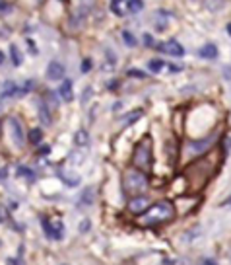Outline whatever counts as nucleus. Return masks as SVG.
<instances>
[{
	"label": "nucleus",
	"instance_id": "nucleus-1",
	"mask_svg": "<svg viewBox=\"0 0 231 265\" xmlns=\"http://www.w3.org/2000/svg\"><path fill=\"white\" fill-rule=\"evenodd\" d=\"M175 215V209L169 201H160L156 205H152L150 209L144 211L142 215V222L144 224H160V222H165V221H171Z\"/></svg>",
	"mask_w": 231,
	"mask_h": 265
},
{
	"label": "nucleus",
	"instance_id": "nucleus-29",
	"mask_svg": "<svg viewBox=\"0 0 231 265\" xmlns=\"http://www.w3.org/2000/svg\"><path fill=\"white\" fill-rule=\"evenodd\" d=\"M90 96H92V88H88V90H84V98H82V101L86 103V101L90 99Z\"/></svg>",
	"mask_w": 231,
	"mask_h": 265
},
{
	"label": "nucleus",
	"instance_id": "nucleus-34",
	"mask_svg": "<svg viewBox=\"0 0 231 265\" xmlns=\"http://www.w3.org/2000/svg\"><path fill=\"white\" fill-rule=\"evenodd\" d=\"M2 63H4V53L0 51V65H2Z\"/></svg>",
	"mask_w": 231,
	"mask_h": 265
},
{
	"label": "nucleus",
	"instance_id": "nucleus-24",
	"mask_svg": "<svg viewBox=\"0 0 231 265\" xmlns=\"http://www.w3.org/2000/svg\"><path fill=\"white\" fill-rule=\"evenodd\" d=\"M90 228H92V222H90L88 219H84V221L80 222V232L84 234V232H88V230H90Z\"/></svg>",
	"mask_w": 231,
	"mask_h": 265
},
{
	"label": "nucleus",
	"instance_id": "nucleus-15",
	"mask_svg": "<svg viewBox=\"0 0 231 265\" xmlns=\"http://www.w3.org/2000/svg\"><path fill=\"white\" fill-rule=\"evenodd\" d=\"M61 177H63V181H65L66 185H72V187H76V185L80 183V177H78L76 174H70V176H68V174H63V172H61Z\"/></svg>",
	"mask_w": 231,
	"mask_h": 265
},
{
	"label": "nucleus",
	"instance_id": "nucleus-28",
	"mask_svg": "<svg viewBox=\"0 0 231 265\" xmlns=\"http://www.w3.org/2000/svg\"><path fill=\"white\" fill-rule=\"evenodd\" d=\"M6 265H24V264H22V260H18V258H8V260H6Z\"/></svg>",
	"mask_w": 231,
	"mask_h": 265
},
{
	"label": "nucleus",
	"instance_id": "nucleus-35",
	"mask_svg": "<svg viewBox=\"0 0 231 265\" xmlns=\"http://www.w3.org/2000/svg\"><path fill=\"white\" fill-rule=\"evenodd\" d=\"M228 33L231 35V24H228Z\"/></svg>",
	"mask_w": 231,
	"mask_h": 265
},
{
	"label": "nucleus",
	"instance_id": "nucleus-7",
	"mask_svg": "<svg viewBox=\"0 0 231 265\" xmlns=\"http://www.w3.org/2000/svg\"><path fill=\"white\" fill-rule=\"evenodd\" d=\"M148 205H150L148 197L138 195V197H132L131 201H129V211L134 213V215H140V213H144V211L148 209Z\"/></svg>",
	"mask_w": 231,
	"mask_h": 265
},
{
	"label": "nucleus",
	"instance_id": "nucleus-33",
	"mask_svg": "<svg viewBox=\"0 0 231 265\" xmlns=\"http://www.w3.org/2000/svg\"><path fill=\"white\" fill-rule=\"evenodd\" d=\"M204 264H206V265H216V262H214V260H206Z\"/></svg>",
	"mask_w": 231,
	"mask_h": 265
},
{
	"label": "nucleus",
	"instance_id": "nucleus-20",
	"mask_svg": "<svg viewBox=\"0 0 231 265\" xmlns=\"http://www.w3.org/2000/svg\"><path fill=\"white\" fill-rule=\"evenodd\" d=\"M41 140H43V131H41V129H32V131H30V142L39 144Z\"/></svg>",
	"mask_w": 231,
	"mask_h": 265
},
{
	"label": "nucleus",
	"instance_id": "nucleus-14",
	"mask_svg": "<svg viewBox=\"0 0 231 265\" xmlns=\"http://www.w3.org/2000/svg\"><path fill=\"white\" fill-rule=\"evenodd\" d=\"M210 144H212V140H210V138H206V140H198V142H193V144H191V150H193V152H202V150H206V148H208V146H210Z\"/></svg>",
	"mask_w": 231,
	"mask_h": 265
},
{
	"label": "nucleus",
	"instance_id": "nucleus-25",
	"mask_svg": "<svg viewBox=\"0 0 231 265\" xmlns=\"http://www.w3.org/2000/svg\"><path fill=\"white\" fill-rule=\"evenodd\" d=\"M92 70V59H84L82 61V72H90Z\"/></svg>",
	"mask_w": 231,
	"mask_h": 265
},
{
	"label": "nucleus",
	"instance_id": "nucleus-10",
	"mask_svg": "<svg viewBox=\"0 0 231 265\" xmlns=\"http://www.w3.org/2000/svg\"><path fill=\"white\" fill-rule=\"evenodd\" d=\"M59 94H61V98L65 99V101H72L74 90H72V82H70V80H63V84H61V88H59Z\"/></svg>",
	"mask_w": 231,
	"mask_h": 265
},
{
	"label": "nucleus",
	"instance_id": "nucleus-18",
	"mask_svg": "<svg viewBox=\"0 0 231 265\" xmlns=\"http://www.w3.org/2000/svg\"><path fill=\"white\" fill-rule=\"evenodd\" d=\"M10 55H12V63L16 66L22 65V55H20V49L16 45H10Z\"/></svg>",
	"mask_w": 231,
	"mask_h": 265
},
{
	"label": "nucleus",
	"instance_id": "nucleus-2",
	"mask_svg": "<svg viewBox=\"0 0 231 265\" xmlns=\"http://www.w3.org/2000/svg\"><path fill=\"white\" fill-rule=\"evenodd\" d=\"M123 187H125V191H127L129 195L138 197L140 193L146 191V187H148V177H146V174L140 172V170H129V172L125 174V177H123Z\"/></svg>",
	"mask_w": 231,
	"mask_h": 265
},
{
	"label": "nucleus",
	"instance_id": "nucleus-21",
	"mask_svg": "<svg viewBox=\"0 0 231 265\" xmlns=\"http://www.w3.org/2000/svg\"><path fill=\"white\" fill-rule=\"evenodd\" d=\"M111 10H113L117 16H125V10H123V0H111Z\"/></svg>",
	"mask_w": 231,
	"mask_h": 265
},
{
	"label": "nucleus",
	"instance_id": "nucleus-23",
	"mask_svg": "<svg viewBox=\"0 0 231 265\" xmlns=\"http://www.w3.org/2000/svg\"><path fill=\"white\" fill-rule=\"evenodd\" d=\"M18 176H20V177H28V179H33V177H35L32 170L26 168V166H20V168H18Z\"/></svg>",
	"mask_w": 231,
	"mask_h": 265
},
{
	"label": "nucleus",
	"instance_id": "nucleus-19",
	"mask_svg": "<svg viewBox=\"0 0 231 265\" xmlns=\"http://www.w3.org/2000/svg\"><path fill=\"white\" fill-rule=\"evenodd\" d=\"M129 10L132 14H138L144 10V0H129Z\"/></svg>",
	"mask_w": 231,
	"mask_h": 265
},
{
	"label": "nucleus",
	"instance_id": "nucleus-16",
	"mask_svg": "<svg viewBox=\"0 0 231 265\" xmlns=\"http://www.w3.org/2000/svg\"><path fill=\"white\" fill-rule=\"evenodd\" d=\"M80 201H82L86 207H92V205H94V189H92V187H88V189L82 193Z\"/></svg>",
	"mask_w": 231,
	"mask_h": 265
},
{
	"label": "nucleus",
	"instance_id": "nucleus-32",
	"mask_svg": "<svg viewBox=\"0 0 231 265\" xmlns=\"http://www.w3.org/2000/svg\"><path fill=\"white\" fill-rule=\"evenodd\" d=\"M6 172H8L6 168H2V170H0V179H4V177H6Z\"/></svg>",
	"mask_w": 231,
	"mask_h": 265
},
{
	"label": "nucleus",
	"instance_id": "nucleus-11",
	"mask_svg": "<svg viewBox=\"0 0 231 265\" xmlns=\"http://www.w3.org/2000/svg\"><path fill=\"white\" fill-rule=\"evenodd\" d=\"M198 55H200L202 59H216V57H218V47H216L214 43H206V45L198 51Z\"/></svg>",
	"mask_w": 231,
	"mask_h": 265
},
{
	"label": "nucleus",
	"instance_id": "nucleus-13",
	"mask_svg": "<svg viewBox=\"0 0 231 265\" xmlns=\"http://www.w3.org/2000/svg\"><path fill=\"white\" fill-rule=\"evenodd\" d=\"M18 92V86L10 80V82H6L4 84V88H2V94H0V98H10V96H14Z\"/></svg>",
	"mask_w": 231,
	"mask_h": 265
},
{
	"label": "nucleus",
	"instance_id": "nucleus-12",
	"mask_svg": "<svg viewBox=\"0 0 231 265\" xmlns=\"http://www.w3.org/2000/svg\"><path fill=\"white\" fill-rule=\"evenodd\" d=\"M74 142H76L78 146H86V144L90 142V134H88V131H84V129L76 131V134H74Z\"/></svg>",
	"mask_w": 231,
	"mask_h": 265
},
{
	"label": "nucleus",
	"instance_id": "nucleus-27",
	"mask_svg": "<svg viewBox=\"0 0 231 265\" xmlns=\"http://www.w3.org/2000/svg\"><path fill=\"white\" fill-rule=\"evenodd\" d=\"M144 45L152 47V45H154V37H152V35H148V33H144Z\"/></svg>",
	"mask_w": 231,
	"mask_h": 265
},
{
	"label": "nucleus",
	"instance_id": "nucleus-6",
	"mask_svg": "<svg viewBox=\"0 0 231 265\" xmlns=\"http://www.w3.org/2000/svg\"><path fill=\"white\" fill-rule=\"evenodd\" d=\"M160 51L165 53V55H171V57H183L185 55V47L179 41H175V39H169V41L162 43L160 45Z\"/></svg>",
	"mask_w": 231,
	"mask_h": 265
},
{
	"label": "nucleus",
	"instance_id": "nucleus-8",
	"mask_svg": "<svg viewBox=\"0 0 231 265\" xmlns=\"http://www.w3.org/2000/svg\"><path fill=\"white\" fill-rule=\"evenodd\" d=\"M47 78L49 80H63L65 78V66L57 61H51L47 66Z\"/></svg>",
	"mask_w": 231,
	"mask_h": 265
},
{
	"label": "nucleus",
	"instance_id": "nucleus-26",
	"mask_svg": "<svg viewBox=\"0 0 231 265\" xmlns=\"http://www.w3.org/2000/svg\"><path fill=\"white\" fill-rule=\"evenodd\" d=\"M129 76H136V78H144L146 74H144V72H140L138 68H131V70H129Z\"/></svg>",
	"mask_w": 231,
	"mask_h": 265
},
{
	"label": "nucleus",
	"instance_id": "nucleus-5",
	"mask_svg": "<svg viewBox=\"0 0 231 265\" xmlns=\"http://www.w3.org/2000/svg\"><path fill=\"white\" fill-rule=\"evenodd\" d=\"M8 125H10V132H12V140H14V144H16L18 148H22V146H24V127H22L20 119L10 117Z\"/></svg>",
	"mask_w": 231,
	"mask_h": 265
},
{
	"label": "nucleus",
	"instance_id": "nucleus-30",
	"mask_svg": "<svg viewBox=\"0 0 231 265\" xmlns=\"http://www.w3.org/2000/svg\"><path fill=\"white\" fill-rule=\"evenodd\" d=\"M6 10H10V4H6V2L0 0V12H6Z\"/></svg>",
	"mask_w": 231,
	"mask_h": 265
},
{
	"label": "nucleus",
	"instance_id": "nucleus-9",
	"mask_svg": "<svg viewBox=\"0 0 231 265\" xmlns=\"http://www.w3.org/2000/svg\"><path fill=\"white\" fill-rule=\"evenodd\" d=\"M39 119H41V123L43 125H51V109H49V105H47V101L45 99H41L39 101Z\"/></svg>",
	"mask_w": 231,
	"mask_h": 265
},
{
	"label": "nucleus",
	"instance_id": "nucleus-3",
	"mask_svg": "<svg viewBox=\"0 0 231 265\" xmlns=\"http://www.w3.org/2000/svg\"><path fill=\"white\" fill-rule=\"evenodd\" d=\"M134 166H138L140 170H150L152 168V140L150 138H142L138 142V146L134 148Z\"/></svg>",
	"mask_w": 231,
	"mask_h": 265
},
{
	"label": "nucleus",
	"instance_id": "nucleus-17",
	"mask_svg": "<svg viewBox=\"0 0 231 265\" xmlns=\"http://www.w3.org/2000/svg\"><path fill=\"white\" fill-rule=\"evenodd\" d=\"M148 68H150L152 72H162L165 68V63L162 59H152V61L148 63Z\"/></svg>",
	"mask_w": 231,
	"mask_h": 265
},
{
	"label": "nucleus",
	"instance_id": "nucleus-31",
	"mask_svg": "<svg viewBox=\"0 0 231 265\" xmlns=\"http://www.w3.org/2000/svg\"><path fill=\"white\" fill-rule=\"evenodd\" d=\"M4 221H6V211H4L2 207H0V224H2Z\"/></svg>",
	"mask_w": 231,
	"mask_h": 265
},
{
	"label": "nucleus",
	"instance_id": "nucleus-4",
	"mask_svg": "<svg viewBox=\"0 0 231 265\" xmlns=\"http://www.w3.org/2000/svg\"><path fill=\"white\" fill-rule=\"evenodd\" d=\"M43 230L51 240H63L65 238V224L61 219H43Z\"/></svg>",
	"mask_w": 231,
	"mask_h": 265
},
{
	"label": "nucleus",
	"instance_id": "nucleus-22",
	"mask_svg": "<svg viewBox=\"0 0 231 265\" xmlns=\"http://www.w3.org/2000/svg\"><path fill=\"white\" fill-rule=\"evenodd\" d=\"M123 39H125V43H127L129 47H136V43H138V41H136V37H134L131 32H127V30L123 32Z\"/></svg>",
	"mask_w": 231,
	"mask_h": 265
}]
</instances>
